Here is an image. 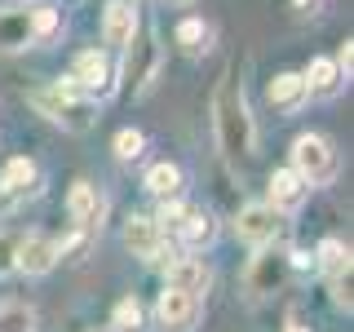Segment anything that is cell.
<instances>
[{
  "instance_id": "obj_13",
  "label": "cell",
  "mask_w": 354,
  "mask_h": 332,
  "mask_svg": "<svg viewBox=\"0 0 354 332\" xmlns=\"http://www.w3.org/2000/svg\"><path fill=\"white\" fill-rule=\"evenodd\" d=\"M169 284L173 288H186V293L204 297L213 288V270L204 266V257H173L169 261Z\"/></svg>"
},
{
  "instance_id": "obj_1",
  "label": "cell",
  "mask_w": 354,
  "mask_h": 332,
  "mask_svg": "<svg viewBox=\"0 0 354 332\" xmlns=\"http://www.w3.org/2000/svg\"><path fill=\"white\" fill-rule=\"evenodd\" d=\"M213 124H217V147L226 151V160H248L252 147H257V124H252V111L243 102V89L235 75H221L213 93Z\"/></svg>"
},
{
  "instance_id": "obj_9",
  "label": "cell",
  "mask_w": 354,
  "mask_h": 332,
  "mask_svg": "<svg viewBox=\"0 0 354 332\" xmlns=\"http://www.w3.org/2000/svg\"><path fill=\"white\" fill-rule=\"evenodd\" d=\"M124 248L142 261H160L164 252V226L155 217H129L124 221Z\"/></svg>"
},
{
  "instance_id": "obj_27",
  "label": "cell",
  "mask_w": 354,
  "mask_h": 332,
  "mask_svg": "<svg viewBox=\"0 0 354 332\" xmlns=\"http://www.w3.org/2000/svg\"><path fill=\"white\" fill-rule=\"evenodd\" d=\"M14 252H18V235L0 230V275H9V270H14Z\"/></svg>"
},
{
  "instance_id": "obj_18",
  "label": "cell",
  "mask_w": 354,
  "mask_h": 332,
  "mask_svg": "<svg viewBox=\"0 0 354 332\" xmlns=\"http://www.w3.org/2000/svg\"><path fill=\"white\" fill-rule=\"evenodd\" d=\"M341 80H346V75H341V66L332 62V58H315V62H310V71H306V89H310V93H319V98H332L341 89Z\"/></svg>"
},
{
  "instance_id": "obj_21",
  "label": "cell",
  "mask_w": 354,
  "mask_h": 332,
  "mask_svg": "<svg viewBox=\"0 0 354 332\" xmlns=\"http://www.w3.org/2000/svg\"><path fill=\"white\" fill-rule=\"evenodd\" d=\"M315 266L328 275V279H337V275L350 270V248L341 239H324V243H319V252H315Z\"/></svg>"
},
{
  "instance_id": "obj_15",
  "label": "cell",
  "mask_w": 354,
  "mask_h": 332,
  "mask_svg": "<svg viewBox=\"0 0 354 332\" xmlns=\"http://www.w3.org/2000/svg\"><path fill=\"white\" fill-rule=\"evenodd\" d=\"M111 80V62L102 49H84L80 58H75V71H71V84L75 89H106Z\"/></svg>"
},
{
  "instance_id": "obj_10",
  "label": "cell",
  "mask_w": 354,
  "mask_h": 332,
  "mask_svg": "<svg viewBox=\"0 0 354 332\" xmlns=\"http://www.w3.org/2000/svg\"><path fill=\"white\" fill-rule=\"evenodd\" d=\"M66 213H71V221L80 230H93V226H102L106 199H102V191H97L93 182H75L71 195H66Z\"/></svg>"
},
{
  "instance_id": "obj_19",
  "label": "cell",
  "mask_w": 354,
  "mask_h": 332,
  "mask_svg": "<svg viewBox=\"0 0 354 332\" xmlns=\"http://www.w3.org/2000/svg\"><path fill=\"white\" fill-rule=\"evenodd\" d=\"M177 226H182L186 248H208V243L217 239V221L208 217V213H191V208H186V217L177 221Z\"/></svg>"
},
{
  "instance_id": "obj_20",
  "label": "cell",
  "mask_w": 354,
  "mask_h": 332,
  "mask_svg": "<svg viewBox=\"0 0 354 332\" xmlns=\"http://www.w3.org/2000/svg\"><path fill=\"white\" fill-rule=\"evenodd\" d=\"M173 40H177V49L182 53H204L208 49V40H213V27L208 22H199V18H186V22H177V31H173Z\"/></svg>"
},
{
  "instance_id": "obj_12",
  "label": "cell",
  "mask_w": 354,
  "mask_h": 332,
  "mask_svg": "<svg viewBox=\"0 0 354 332\" xmlns=\"http://www.w3.org/2000/svg\"><path fill=\"white\" fill-rule=\"evenodd\" d=\"M133 31H138V9H133L129 0H111L106 14H102V40L111 49H124Z\"/></svg>"
},
{
  "instance_id": "obj_29",
  "label": "cell",
  "mask_w": 354,
  "mask_h": 332,
  "mask_svg": "<svg viewBox=\"0 0 354 332\" xmlns=\"http://www.w3.org/2000/svg\"><path fill=\"white\" fill-rule=\"evenodd\" d=\"M337 66H341V75L350 80V66H354V44H350V40L341 44V53H337Z\"/></svg>"
},
{
  "instance_id": "obj_8",
  "label": "cell",
  "mask_w": 354,
  "mask_h": 332,
  "mask_svg": "<svg viewBox=\"0 0 354 332\" xmlns=\"http://www.w3.org/2000/svg\"><path fill=\"white\" fill-rule=\"evenodd\" d=\"M235 230L243 243H252V248H261V243H270L279 235V208L270 204H243L239 217H235Z\"/></svg>"
},
{
  "instance_id": "obj_3",
  "label": "cell",
  "mask_w": 354,
  "mask_h": 332,
  "mask_svg": "<svg viewBox=\"0 0 354 332\" xmlns=\"http://www.w3.org/2000/svg\"><path fill=\"white\" fill-rule=\"evenodd\" d=\"M292 169L301 173L310 186H328L332 177H337V151H332V142L319 138V133H301V138L292 142Z\"/></svg>"
},
{
  "instance_id": "obj_5",
  "label": "cell",
  "mask_w": 354,
  "mask_h": 332,
  "mask_svg": "<svg viewBox=\"0 0 354 332\" xmlns=\"http://www.w3.org/2000/svg\"><path fill=\"white\" fill-rule=\"evenodd\" d=\"M129 62H124V80H129V89H133V98H142L151 89V80H155V71H160V44H155V31H133L129 36Z\"/></svg>"
},
{
  "instance_id": "obj_4",
  "label": "cell",
  "mask_w": 354,
  "mask_h": 332,
  "mask_svg": "<svg viewBox=\"0 0 354 332\" xmlns=\"http://www.w3.org/2000/svg\"><path fill=\"white\" fill-rule=\"evenodd\" d=\"M199 315H204V297L186 293V288H173V284L155 302V319H160L164 332H195Z\"/></svg>"
},
{
  "instance_id": "obj_2",
  "label": "cell",
  "mask_w": 354,
  "mask_h": 332,
  "mask_svg": "<svg viewBox=\"0 0 354 332\" xmlns=\"http://www.w3.org/2000/svg\"><path fill=\"white\" fill-rule=\"evenodd\" d=\"M31 107H36L44 120L62 124L66 133H84V129H93V120H97L93 116V102H88L71 80H66V84L58 80L53 89H36V93H31Z\"/></svg>"
},
{
  "instance_id": "obj_16",
  "label": "cell",
  "mask_w": 354,
  "mask_h": 332,
  "mask_svg": "<svg viewBox=\"0 0 354 332\" xmlns=\"http://www.w3.org/2000/svg\"><path fill=\"white\" fill-rule=\"evenodd\" d=\"M36 177H40V169H36L31 160H22V155H18V160H9L5 169H0V195H5V199H18V195H27Z\"/></svg>"
},
{
  "instance_id": "obj_24",
  "label": "cell",
  "mask_w": 354,
  "mask_h": 332,
  "mask_svg": "<svg viewBox=\"0 0 354 332\" xmlns=\"http://www.w3.org/2000/svg\"><path fill=\"white\" fill-rule=\"evenodd\" d=\"M111 328H115V332H147V310H142L138 297H124V302L115 306V315H111Z\"/></svg>"
},
{
  "instance_id": "obj_28",
  "label": "cell",
  "mask_w": 354,
  "mask_h": 332,
  "mask_svg": "<svg viewBox=\"0 0 354 332\" xmlns=\"http://www.w3.org/2000/svg\"><path fill=\"white\" fill-rule=\"evenodd\" d=\"M332 297H337V306H341V310H350V306H354V302H350V270L332 279Z\"/></svg>"
},
{
  "instance_id": "obj_6",
  "label": "cell",
  "mask_w": 354,
  "mask_h": 332,
  "mask_svg": "<svg viewBox=\"0 0 354 332\" xmlns=\"http://www.w3.org/2000/svg\"><path fill=\"white\" fill-rule=\"evenodd\" d=\"M288 270H292V257H288V252H266V243H261V252L248 266V293L252 297H270L274 288H283Z\"/></svg>"
},
{
  "instance_id": "obj_22",
  "label": "cell",
  "mask_w": 354,
  "mask_h": 332,
  "mask_svg": "<svg viewBox=\"0 0 354 332\" xmlns=\"http://www.w3.org/2000/svg\"><path fill=\"white\" fill-rule=\"evenodd\" d=\"M182 182H186L182 169H177V164H169V160H164V164H155V169L147 173V191H151V195H160V199L182 195Z\"/></svg>"
},
{
  "instance_id": "obj_25",
  "label": "cell",
  "mask_w": 354,
  "mask_h": 332,
  "mask_svg": "<svg viewBox=\"0 0 354 332\" xmlns=\"http://www.w3.org/2000/svg\"><path fill=\"white\" fill-rule=\"evenodd\" d=\"M58 22H62V14H58V9H49V5L31 9V36H36V40H49L53 31H58Z\"/></svg>"
},
{
  "instance_id": "obj_31",
  "label": "cell",
  "mask_w": 354,
  "mask_h": 332,
  "mask_svg": "<svg viewBox=\"0 0 354 332\" xmlns=\"http://www.w3.org/2000/svg\"><path fill=\"white\" fill-rule=\"evenodd\" d=\"M288 332H310V328H301V319L292 315V319H288Z\"/></svg>"
},
{
  "instance_id": "obj_7",
  "label": "cell",
  "mask_w": 354,
  "mask_h": 332,
  "mask_svg": "<svg viewBox=\"0 0 354 332\" xmlns=\"http://www.w3.org/2000/svg\"><path fill=\"white\" fill-rule=\"evenodd\" d=\"M58 239L49 235H18V252H14V270L22 275H49L58 266Z\"/></svg>"
},
{
  "instance_id": "obj_26",
  "label": "cell",
  "mask_w": 354,
  "mask_h": 332,
  "mask_svg": "<svg viewBox=\"0 0 354 332\" xmlns=\"http://www.w3.org/2000/svg\"><path fill=\"white\" fill-rule=\"evenodd\" d=\"M142 147H147V138H142L138 129H120L115 133V155H120V160H138Z\"/></svg>"
},
{
  "instance_id": "obj_32",
  "label": "cell",
  "mask_w": 354,
  "mask_h": 332,
  "mask_svg": "<svg viewBox=\"0 0 354 332\" xmlns=\"http://www.w3.org/2000/svg\"><path fill=\"white\" fill-rule=\"evenodd\" d=\"M164 5H173V9H186V5H195V0H164Z\"/></svg>"
},
{
  "instance_id": "obj_30",
  "label": "cell",
  "mask_w": 354,
  "mask_h": 332,
  "mask_svg": "<svg viewBox=\"0 0 354 332\" xmlns=\"http://www.w3.org/2000/svg\"><path fill=\"white\" fill-rule=\"evenodd\" d=\"M319 5H324V0H297V9H301V14H319Z\"/></svg>"
},
{
  "instance_id": "obj_11",
  "label": "cell",
  "mask_w": 354,
  "mask_h": 332,
  "mask_svg": "<svg viewBox=\"0 0 354 332\" xmlns=\"http://www.w3.org/2000/svg\"><path fill=\"white\" fill-rule=\"evenodd\" d=\"M306 195H310V182L297 169L270 173V208H279V213H297V208L306 204Z\"/></svg>"
},
{
  "instance_id": "obj_17",
  "label": "cell",
  "mask_w": 354,
  "mask_h": 332,
  "mask_svg": "<svg viewBox=\"0 0 354 332\" xmlns=\"http://www.w3.org/2000/svg\"><path fill=\"white\" fill-rule=\"evenodd\" d=\"M31 36V9H5L0 14V49H22Z\"/></svg>"
},
{
  "instance_id": "obj_14",
  "label": "cell",
  "mask_w": 354,
  "mask_h": 332,
  "mask_svg": "<svg viewBox=\"0 0 354 332\" xmlns=\"http://www.w3.org/2000/svg\"><path fill=\"white\" fill-rule=\"evenodd\" d=\"M266 98H270V107L274 111H301V102L310 98V89H306V75H297V71H283V75H274L270 89H266Z\"/></svg>"
},
{
  "instance_id": "obj_23",
  "label": "cell",
  "mask_w": 354,
  "mask_h": 332,
  "mask_svg": "<svg viewBox=\"0 0 354 332\" xmlns=\"http://www.w3.org/2000/svg\"><path fill=\"white\" fill-rule=\"evenodd\" d=\"M0 332H36V310L27 302H0Z\"/></svg>"
}]
</instances>
